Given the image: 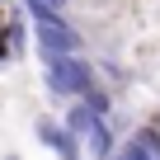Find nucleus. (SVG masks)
Here are the masks:
<instances>
[{
    "instance_id": "7",
    "label": "nucleus",
    "mask_w": 160,
    "mask_h": 160,
    "mask_svg": "<svg viewBox=\"0 0 160 160\" xmlns=\"http://www.w3.org/2000/svg\"><path fill=\"white\" fill-rule=\"evenodd\" d=\"M5 5H10V0H0V10H5Z\"/></svg>"
},
{
    "instance_id": "4",
    "label": "nucleus",
    "mask_w": 160,
    "mask_h": 160,
    "mask_svg": "<svg viewBox=\"0 0 160 160\" xmlns=\"http://www.w3.org/2000/svg\"><path fill=\"white\" fill-rule=\"evenodd\" d=\"M94 122H99V113H94V108H90L85 99H71V104H66V122H61V127H66V132H71L75 141H85Z\"/></svg>"
},
{
    "instance_id": "2",
    "label": "nucleus",
    "mask_w": 160,
    "mask_h": 160,
    "mask_svg": "<svg viewBox=\"0 0 160 160\" xmlns=\"http://www.w3.org/2000/svg\"><path fill=\"white\" fill-rule=\"evenodd\" d=\"M33 33H38V52L52 57V52H85V38L80 28L66 19V14H42L33 19Z\"/></svg>"
},
{
    "instance_id": "5",
    "label": "nucleus",
    "mask_w": 160,
    "mask_h": 160,
    "mask_svg": "<svg viewBox=\"0 0 160 160\" xmlns=\"http://www.w3.org/2000/svg\"><path fill=\"white\" fill-rule=\"evenodd\" d=\"M24 10H28L33 19H42V14H66V0H24Z\"/></svg>"
},
{
    "instance_id": "1",
    "label": "nucleus",
    "mask_w": 160,
    "mask_h": 160,
    "mask_svg": "<svg viewBox=\"0 0 160 160\" xmlns=\"http://www.w3.org/2000/svg\"><path fill=\"white\" fill-rule=\"evenodd\" d=\"M42 80H47L52 99H80L94 85V66L80 52H52V57H42Z\"/></svg>"
},
{
    "instance_id": "3",
    "label": "nucleus",
    "mask_w": 160,
    "mask_h": 160,
    "mask_svg": "<svg viewBox=\"0 0 160 160\" xmlns=\"http://www.w3.org/2000/svg\"><path fill=\"white\" fill-rule=\"evenodd\" d=\"M38 141L57 155V160H85V151H80V141L61 127V122H52V118H38Z\"/></svg>"
},
{
    "instance_id": "6",
    "label": "nucleus",
    "mask_w": 160,
    "mask_h": 160,
    "mask_svg": "<svg viewBox=\"0 0 160 160\" xmlns=\"http://www.w3.org/2000/svg\"><path fill=\"white\" fill-rule=\"evenodd\" d=\"M155 85H160V66H155Z\"/></svg>"
}]
</instances>
